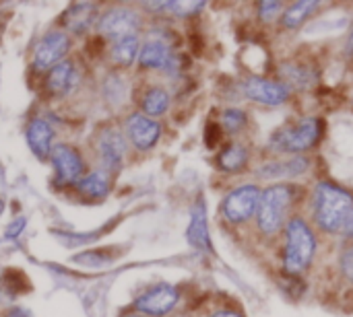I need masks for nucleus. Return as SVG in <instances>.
I'll list each match as a JSON object with an SVG mask.
<instances>
[{"instance_id":"423d86ee","label":"nucleus","mask_w":353,"mask_h":317,"mask_svg":"<svg viewBox=\"0 0 353 317\" xmlns=\"http://www.w3.org/2000/svg\"><path fill=\"white\" fill-rule=\"evenodd\" d=\"M139 25H141V19L132 8L118 6V8H110L99 19L97 31L103 37H110L114 41V39H120V37H126V35H137Z\"/></svg>"},{"instance_id":"9b49d317","label":"nucleus","mask_w":353,"mask_h":317,"mask_svg":"<svg viewBox=\"0 0 353 317\" xmlns=\"http://www.w3.org/2000/svg\"><path fill=\"white\" fill-rule=\"evenodd\" d=\"M52 165L56 169V175L60 182H66V184H72V182H79L81 179V173H83V159L81 155L68 146V144H56L52 149Z\"/></svg>"},{"instance_id":"5701e85b","label":"nucleus","mask_w":353,"mask_h":317,"mask_svg":"<svg viewBox=\"0 0 353 317\" xmlns=\"http://www.w3.org/2000/svg\"><path fill=\"white\" fill-rule=\"evenodd\" d=\"M66 19H68V21H66L68 27H70L74 33H81V31H85V29L93 23V19H95V6H93L91 2L74 4V6L68 10Z\"/></svg>"},{"instance_id":"6ab92c4d","label":"nucleus","mask_w":353,"mask_h":317,"mask_svg":"<svg viewBox=\"0 0 353 317\" xmlns=\"http://www.w3.org/2000/svg\"><path fill=\"white\" fill-rule=\"evenodd\" d=\"M77 190L81 194H85L87 198H105L108 192H110V182H108V175L103 171H95V173H89L85 177H81L77 182Z\"/></svg>"},{"instance_id":"393cba45","label":"nucleus","mask_w":353,"mask_h":317,"mask_svg":"<svg viewBox=\"0 0 353 317\" xmlns=\"http://www.w3.org/2000/svg\"><path fill=\"white\" fill-rule=\"evenodd\" d=\"M221 124L228 132H240L246 126V113L242 109H236V107L225 109L221 113Z\"/></svg>"},{"instance_id":"2f4dec72","label":"nucleus","mask_w":353,"mask_h":317,"mask_svg":"<svg viewBox=\"0 0 353 317\" xmlns=\"http://www.w3.org/2000/svg\"><path fill=\"white\" fill-rule=\"evenodd\" d=\"M339 235H343V237H347V239H353V210L352 215L347 217V221H345V225H343V229H341Z\"/></svg>"},{"instance_id":"aec40b11","label":"nucleus","mask_w":353,"mask_h":317,"mask_svg":"<svg viewBox=\"0 0 353 317\" xmlns=\"http://www.w3.org/2000/svg\"><path fill=\"white\" fill-rule=\"evenodd\" d=\"M316 6H319L316 0H300V2H294V4H292L290 8H285L283 14H281L283 27H288V29L300 27V25L316 10Z\"/></svg>"},{"instance_id":"b1692460","label":"nucleus","mask_w":353,"mask_h":317,"mask_svg":"<svg viewBox=\"0 0 353 317\" xmlns=\"http://www.w3.org/2000/svg\"><path fill=\"white\" fill-rule=\"evenodd\" d=\"M283 76H285L288 83H292V85L298 87V89H306V87H310V83H312L310 70H306V68H302V66H296V64H288L285 70H283Z\"/></svg>"},{"instance_id":"f257e3e1","label":"nucleus","mask_w":353,"mask_h":317,"mask_svg":"<svg viewBox=\"0 0 353 317\" xmlns=\"http://www.w3.org/2000/svg\"><path fill=\"white\" fill-rule=\"evenodd\" d=\"M353 210V196L339 186L319 184L314 190V219L327 233H341Z\"/></svg>"},{"instance_id":"7ed1b4c3","label":"nucleus","mask_w":353,"mask_h":317,"mask_svg":"<svg viewBox=\"0 0 353 317\" xmlns=\"http://www.w3.org/2000/svg\"><path fill=\"white\" fill-rule=\"evenodd\" d=\"M292 198L294 194L288 186H269L265 192H261L256 223L265 235H275L283 227Z\"/></svg>"},{"instance_id":"39448f33","label":"nucleus","mask_w":353,"mask_h":317,"mask_svg":"<svg viewBox=\"0 0 353 317\" xmlns=\"http://www.w3.org/2000/svg\"><path fill=\"white\" fill-rule=\"evenodd\" d=\"M259 202L261 190L254 184H246L228 194L223 200V215L232 223H244L259 210Z\"/></svg>"},{"instance_id":"4be33fe9","label":"nucleus","mask_w":353,"mask_h":317,"mask_svg":"<svg viewBox=\"0 0 353 317\" xmlns=\"http://www.w3.org/2000/svg\"><path fill=\"white\" fill-rule=\"evenodd\" d=\"M248 161V153L242 144L234 142L230 144L217 159V165L221 171H228V173H234V171H240Z\"/></svg>"},{"instance_id":"a211bd4d","label":"nucleus","mask_w":353,"mask_h":317,"mask_svg":"<svg viewBox=\"0 0 353 317\" xmlns=\"http://www.w3.org/2000/svg\"><path fill=\"white\" fill-rule=\"evenodd\" d=\"M139 37L137 35H126L120 39L112 41V58L120 66H130L134 58L139 56Z\"/></svg>"},{"instance_id":"dca6fc26","label":"nucleus","mask_w":353,"mask_h":317,"mask_svg":"<svg viewBox=\"0 0 353 317\" xmlns=\"http://www.w3.org/2000/svg\"><path fill=\"white\" fill-rule=\"evenodd\" d=\"M308 167V161L304 157H292V159H281V161H273L263 165L256 175L263 179H290L296 175H302Z\"/></svg>"},{"instance_id":"20e7f679","label":"nucleus","mask_w":353,"mask_h":317,"mask_svg":"<svg viewBox=\"0 0 353 317\" xmlns=\"http://www.w3.org/2000/svg\"><path fill=\"white\" fill-rule=\"evenodd\" d=\"M321 138V124L316 118H304L298 124L285 126L273 136V144L288 153H302L314 146Z\"/></svg>"},{"instance_id":"72a5a7b5","label":"nucleus","mask_w":353,"mask_h":317,"mask_svg":"<svg viewBox=\"0 0 353 317\" xmlns=\"http://www.w3.org/2000/svg\"><path fill=\"white\" fill-rule=\"evenodd\" d=\"M6 317H29V314L23 311V309H10V311L6 314Z\"/></svg>"},{"instance_id":"4468645a","label":"nucleus","mask_w":353,"mask_h":317,"mask_svg":"<svg viewBox=\"0 0 353 317\" xmlns=\"http://www.w3.org/2000/svg\"><path fill=\"white\" fill-rule=\"evenodd\" d=\"M77 83H79V72L70 60L58 62L54 68H50L46 78V87L56 95H68L77 87Z\"/></svg>"},{"instance_id":"c756f323","label":"nucleus","mask_w":353,"mask_h":317,"mask_svg":"<svg viewBox=\"0 0 353 317\" xmlns=\"http://www.w3.org/2000/svg\"><path fill=\"white\" fill-rule=\"evenodd\" d=\"M72 260H74L77 264H85L87 268H97V266L105 264V260L99 258L97 254H79V256H74Z\"/></svg>"},{"instance_id":"0eeeda50","label":"nucleus","mask_w":353,"mask_h":317,"mask_svg":"<svg viewBox=\"0 0 353 317\" xmlns=\"http://www.w3.org/2000/svg\"><path fill=\"white\" fill-rule=\"evenodd\" d=\"M180 295L178 289L172 285H157L153 289H149L147 293H143L137 301H134V309L151 317L168 316L176 303H178Z\"/></svg>"},{"instance_id":"ddd939ff","label":"nucleus","mask_w":353,"mask_h":317,"mask_svg":"<svg viewBox=\"0 0 353 317\" xmlns=\"http://www.w3.org/2000/svg\"><path fill=\"white\" fill-rule=\"evenodd\" d=\"M27 144L31 149V153L37 159H48L52 155V140H54V130L46 120H33L27 126L25 132Z\"/></svg>"},{"instance_id":"f8f14e48","label":"nucleus","mask_w":353,"mask_h":317,"mask_svg":"<svg viewBox=\"0 0 353 317\" xmlns=\"http://www.w3.org/2000/svg\"><path fill=\"white\" fill-rule=\"evenodd\" d=\"M97 149L105 169L118 171L126 153V142L116 128H103L97 136Z\"/></svg>"},{"instance_id":"1a4fd4ad","label":"nucleus","mask_w":353,"mask_h":317,"mask_svg":"<svg viewBox=\"0 0 353 317\" xmlns=\"http://www.w3.org/2000/svg\"><path fill=\"white\" fill-rule=\"evenodd\" d=\"M126 134L139 151H149L157 144L161 136V126L145 113H132L126 120Z\"/></svg>"},{"instance_id":"9d476101","label":"nucleus","mask_w":353,"mask_h":317,"mask_svg":"<svg viewBox=\"0 0 353 317\" xmlns=\"http://www.w3.org/2000/svg\"><path fill=\"white\" fill-rule=\"evenodd\" d=\"M244 93L263 105H281L290 97V89L285 85L261 76H250L244 83Z\"/></svg>"},{"instance_id":"2eb2a0df","label":"nucleus","mask_w":353,"mask_h":317,"mask_svg":"<svg viewBox=\"0 0 353 317\" xmlns=\"http://www.w3.org/2000/svg\"><path fill=\"white\" fill-rule=\"evenodd\" d=\"M139 64L143 68H157V70L172 68L174 54L168 43H163L159 39H149L139 52Z\"/></svg>"},{"instance_id":"7c9ffc66","label":"nucleus","mask_w":353,"mask_h":317,"mask_svg":"<svg viewBox=\"0 0 353 317\" xmlns=\"http://www.w3.org/2000/svg\"><path fill=\"white\" fill-rule=\"evenodd\" d=\"M341 270H343V274L353 283V245L352 248H347V250L341 254Z\"/></svg>"},{"instance_id":"473e14b6","label":"nucleus","mask_w":353,"mask_h":317,"mask_svg":"<svg viewBox=\"0 0 353 317\" xmlns=\"http://www.w3.org/2000/svg\"><path fill=\"white\" fill-rule=\"evenodd\" d=\"M211 317H242L238 311H232V309H221V311H215Z\"/></svg>"},{"instance_id":"412c9836","label":"nucleus","mask_w":353,"mask_h":317,"mask_svg":"<svg viewBox=\"0 0 353 317\" xmlns=\"http://www.w3.org/2000/svg\"><path fill=\"white\" fill-rule=\"evenodd\" d=\"M143 111L147 118H157L161 113L168 111L170 107V95L168 91H163L161 87H153L147 91V95L143 97V103H141Z\"/></svg>"},{"instance_id":"6e6552de","label":"nucleus","mask_w":353,"mask_h":317,"mask_svg":"<svg viewBox=\"0 0 353 317\" xmlns=\"http://www.w3.org/2000/svg\"><path fill=\"white\" fill-rule=\"evenodd\" d=\"M70 47V39L62 31H52L39 39L33 52V66L37 70H48L54 68L58 62H62L64 54Z\"/></svg>"},{"instance_id":"f704fd0d","label":"nucleus","mask_w":353,"mask_h":317,"mask_svg":"<svg viewBox=\"0 0 353 317\" xmlns=\"http://www.w3.org/2000/svg\"><path fill=\"white\" fill-rule=\"evenodd\" d=\"M345 54H353V29L352 33H350V37H347V43H345Z\"/></svg>"},{"instance_id":"f03ea898","label":"nucleus","mask_w":353,"mask_h":317,"mask_svg":"<svg viewBox=\"0 0 353 317\" xmlns=\"http://www.w3.org/2000/svg\"><path fill=\"white\" fill-rule=\"evenodd\" d=\"M316 250L314 233L304 219H292L288 225V239L283 252V268L288 274H300L312 262Z\"/></svg>"},{"instance_id":"bb28decb","label":"nucleus","mask_w":353,"mask_h":317,"mask_svg":"<svg viewBox=\"0 0 353 317\" xmlns=\"http://www.w3.org/2000/svg\"><path fill=\"white\" fill-rule=\"evenodd\" d=\"M110 91H114V97L110 99L112 103L124 101V97H126V85H124V80H122L120 76H110V78H108V83H105V93H110Z\"/></svg>"},{"instance_id":"cd10ccee","label":"nucleus","mask_w":353,"mask_h":317,"mask_svg":"<svg viewBox=\"0 0 353 317\" xmlns=\"http://www.w3.org/2000/svg\"><path fill=\"white\" fill-rule=\"evenodd\" d=\"M283 10V2H277V0H273V2H261L259 4V14H261V19L263 21H273V19H277V14Z\"/></svg>"},{"instance_id":"c9c22d12","label":"nucleus","mask_w":353,"mask_h":317,"mask_svg":"<svg viewBox=\"0 0 353 317\" xmlns=\"http://www.w3.org/2000/svg\"><path fill=\"white\" fill-rule=\"evenodd\" d=\"M2 210H4V200L0 198V215H2Z\"/></svg>"},{"instance_id":"a878e982","label":"nucleus","mask_w":353,"mask_h":317,"mask_svg":"<svg viewBox=\"0 0 353 317\" xmlns=\"http://www.w3.org/2000/svg\"><path fill=\"white\" fill-rule=\"evenodd\" d=\"M205 6V2H165L163 10H170L174 14H192V12H199L201 8Z\"/></svg>"},{"instance_id":"e433bc0d","label":"nucleus","mask_w":353,"mask_h":317,"mask_svg":"<svg viewBox=\"0 0 353 317\" xmlns=\"http://www.w3.org/2000/svg\"><path fill=\"white\" fill-rule=\"evenodd\" d=\"M124 317H139V316H124Z\"/></svg>"},{"instance_id":"f3484780","label":"nucleus","mask_w":353,"mask_h":317,"mask_svg":"<svg viewBox=\"0 0 353 317\" xmlns=\"http://www.w3.org/2000/svg\"><path fill=\"white\" fill-rule=\"evenodd\" d=\"M186 239L192 248L196 250H211L209 243V231H207V212H205V204L203 200H199L192 208V219L186 231Z\"/></svg>"},{"instance_id":"c85d7f7f","label":"nucleus","mask_w":353,"mask_h":317,"mask_svg":"<svg viewBox=\"0 0 353 317\" xmlns=\"http://www.w3.org/2000/svg\"><path fill=\"white\" fill-rule=\"evenodd\" d=\"M25 225H27V221H25V217H19V219H14L8 227H6V231H4V239H17L21 233H23V229H25Z\"/></svg>"}]
</instances>
